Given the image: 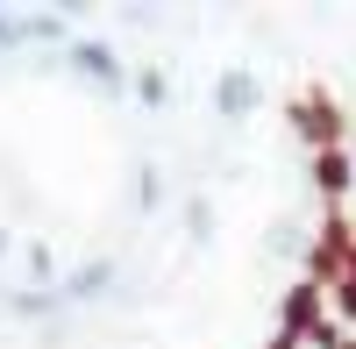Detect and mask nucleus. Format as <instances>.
<instances>
[{"mask_svg":"<svg viewBox=\"0 0 356 349\" xmlns=\"http://www.w3.org/2000/svg\"><path fill=\"white\" fill-rule=\"evenodd\" d=\"M186 243L193 250L214 243V200H207V193H186Z\"/></svg>","mask_w":356,"mask_h":349,"instance_id":"9d476101","label":"nucleus"},{"mask_svg":"<svg viewBox=\"0 0 356 349\" xmlns=\"http://www.w3.org/2000/svg\"><path fill=\"white\" fill-rule=\"evenodd\" d=\"M0 314H15V321H65V300H57V285H0Z\"/></svg>","mask_w":356,"mask_h":349,"instance_id":"0eeeda50","label":"nucleus"},{"mask_svg":"<svg viewBox=\"0 0 356 349\" xmlns=\"http://www.w3.org/2000/svg\"><path fill=\"white\" fill-rule=\"evenodd\" d=\"M79 36L65 8H8L0 0V50H65Z\"/></svg>","mask_w":356,"mask_h":349,"instance_id":"f03ea898","label":"nucleus"},{"mask_svg":"<svg viewBox=\"0 0 356 349\" xmlns=\"http://www.w3.org/2000/svg\"><path fill=\"white\" fill-rule=\"evenodd\" d=\"M314 186L328 193V200H342V193L356 186V171H349V143H342V150H321V157H314Z\"/></svg>","mask_w":356,"mask_h":349,"instance_id":"6e6552de","label":"nucleus"},{"mask_svg":"<svg viewBox=\"0 0 356 349\" xmlns=\"http://www.w3.org/2000/svg\"><path fill=\"white\" fill-rule=\"evenodd\" d=\"M114 293H122V257H86V264L57 271V300H65V314H79V307H107Z\"/></svg>","mask_w":356,"mask_h":349,"instance_id":"20e7f679","label":"nucleus"},{"mask_svg":"<svg viewBox=\"0 0 356 349\" xmlns=\"http://www.w3.org/2000/svg\"><path fill=\"white\" fill-rule=\"evenodd\" d=\"M57 65H65V79L93 86V93H107V100H122V93H129V72H136L107 36H72L65 50H57Z\"/></svg>","mask_w":356,"mask_h":349,"instance_id":"f257e3e1","label":"nucleus"},{"mask_svg":"<svg viewBox=\"0 0 356 349\" xmlns=\"http://www.w3.org/2000/svg\"><path fill=\"white\" fill-rule=\"evenodd\" d=\"M264 349H356V342L335 314H292V321H278V335Z\"/></svg>","mask_w":356,"mask_h":349,"instance_id":"423d86ee","label":"nucleus"},{"mask_svg":"<svg viewBox=\"0 0 356 349\" xmlns=\"http://www.w3.org/2000/svg\"><path fill=\"white\" fill-rule=\"evenodd\" d=\"M129 93L150 107V114H164V100H171V79H164V65H136L129 72Z\"/></svg>","mask_w":356,"mask_h":349,"instance_id":"1a4fd4ad","label":"nucleus"},{"mask_svg":"<svg viewBox=\"0 0 356 349\" xmlns=\"http://www.w3.org/2000/svg\"><path fill=\"white\" fill-rule=\"evenodd\" d=\"M292 136H300L314 157H321V150H342V143H349V114L335 107L328 86H307V93H292Z\"/></svg>","mask_w":356,"mask_h":349,"instance_id":"7ed1b4c3","label":"nucleus"},{"mask_svg":"<svg viewBox=\"0 0 356 349\" xmlns=\"http://www.w3.org/2000/svg\"><path fill=\"white\" fill-rule=\"evenodd\" d=\"M257 107H264V72H257V65H228V72L214 79V114H221L228 129H243Z\"/></svg>","mask_w":356,"mask_h":349,"instance_id":"39448f33","label":"nucleus"},{"mask_svg":"<svg viewBox=\"0 0 356 349\" xmlns=\"http://www.w3.org/2000/svg\"><path fill=\"white\" fill-rule=\"evenodd\" d=\"M164 207V164H136V214Z\"/></svg>","mask_w":356,"mask_h":349,"instance_id":"9b49d317","label":"nucleus"},{"mask_svg":"<svg viewBox=\"0 0 356 349\" xmlns=\"http://www.w3.org/2000/svg\"><path fill=\"white\" fill-rule=\"evenodd\" d=\"M349 171H356V136H349Z\"/></svg>","mask_w":356,"mask_h":349,"instance_id":"f8f14e48","label":"nucleus"}]
</instances>
